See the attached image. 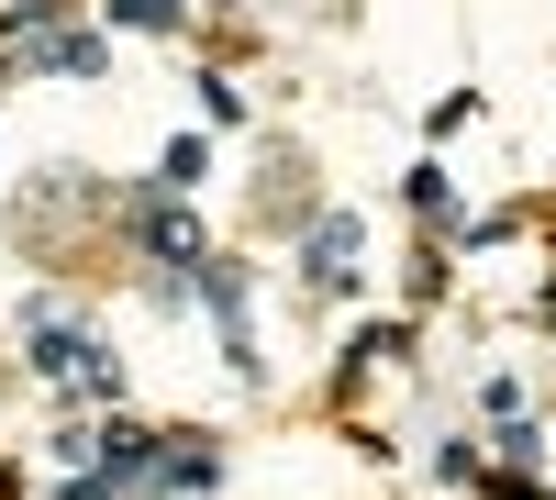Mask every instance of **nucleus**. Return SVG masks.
<instances>
[{
	"label": "nucleus",
	"mask_w": 556,
	"mask_h": 500,
	"mask_svg": "<svg viewBox=\"0 0 556 500\" xmlns=\"http://www.w3.org/2000/svg\"><path fill=\"white\" fill-rule=\"evenodd\" d=\"M356 245H367V222L356 211H323L312 234H301V279L312 290H356Z\"/></svg>",
	"instance_id": "obj_1"
},
{
	"label": "nucleus",
	"mask_w": 556,
	"mask_h": 500,
	"mask_svg": "<svg viewBox=\"0 0 556 500\" xmlns=\"http://www.w3.org/2000/svg\"><path fill=\"white\" fill-rule=\"evenodd\" d=\"M412 211H434V222L456 211V190H445V167H412Z\"/></svg>",
	"instance_id": "obj_3"
},
{
	"label": "nucleus",
	"mask_w": 556,
	"mask_h": 500,
	"mask_svg": "<svg viewBox=\"0 0 556 500\" xmlns=\"http://www.w3.org/2000/svg\"><path fill=\"white\" fill-rule=\"evenodd\" d=\"M201 167H212V145H201V133H178V145L156 156V190H201Z\"/></svg>",
	"instance_id": "obj_2"
}]
</instances>
